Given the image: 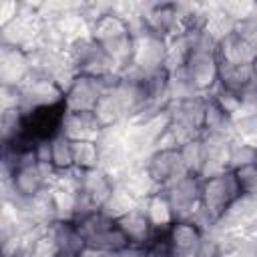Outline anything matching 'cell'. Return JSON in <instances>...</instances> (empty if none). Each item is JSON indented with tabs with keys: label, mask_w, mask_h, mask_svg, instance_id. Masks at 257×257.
<instances>
[{
	"label": "cell",
	"mask_w": 257,
	"mask_h": 257,
	"mask_svg": "<svg viewBox=\"0 0 257 257\" xmlns=\"http://www.w3.org/2000/svg\"><path fill=\"white\" fill-rule=\"evenodd\" d=\"M90 38L112 58L118 72L131 68L135 54V36L126 20L108 12L90 24Z\"/></svg>",
	"instance_id": "1"
},
{
	"label": "cell",
	"mask_w": 257,
	"mask_h": 257,
	"mask_svg": "<svg viewBox=\"0 0 257 257\" xmlns=\"http://www.w3.org/2000/svg\"><path fill=\"white\" fill-rule=\"evenodd\" d=\"M74 223H76L78 233L84 239V245H88V247L116 253V251L131 245L128 239L124 237V233L120 231L118 223L114 219L106 217L102 211H94L90 215H84V217L76 219Z\"/></svg>",
	"instance_id": "2"
},
{
	"label": "cell",
	"mask_w": 257,
	"mask_h": 257,
	"mask_svg": "<svg viewBox=\"0 0 257 257\" xmlns=\"http://www.w3.org/2000/svg\"><path fill=\"white\" fill-rule=\"evenodd\" d=\"M66 52H68L76 72L82 74V76L112 78V76L118 74V68L112 62V58L90 38V34L70 42Z\"/></svg>",
	"instance_id": "3"
},
{
	"label": "cell",
	"mask_w": 257,
	"mask_h": 257,
	"mask_svg": "<svg viewBox=\"0 0 257 257\" xmlns=\"http://www.w3.org/2000/svg\"><path fill=\"white\" fill-rule=\"evenodd\" d=\"M241 195L243 193L237 183L235 171H225L217 177L201 179V207L217 221Z\"/></svg>",
	"instance_id": "4"
},
{
	"label": "cell",
	"mask_w": 257,
	"mask_h": 257,
	"mask_svg": "<svg viewBox=\"0 0 257 257\" xmlns=\"http://www.w3.org/2000/svg\"><path fill=\"white\" fill-rule=\"evenodd\" d=\"M159 191L169 201L177 221L189 219L201 205V177H197L193 173H187V175L167 183Z\"/></svg>",
	"instance_id": "5"
},
{
	"label": "cell",
	"mask_w": 257,
	"mask_h": 257,
	"mask_svg": "<svg viewBox=\"0 0 257 257\" xmlns=\"http://www.w3.org/2000/svg\"><path fill=\"white\" fill-rule=\"evenodd\" d=\"M112 78H92L78 74L72 86L64 92V108L70 112H92L98 100L108 92Z\"/></svg>",
	"instance_id": "6"
},
{
	"label": "cell",
	"mask_w": 257,
	"mask_h": 257,
	"mask_svg": "<svg viewBox=\"0 0 257 257\" xmlns=\"http://www.w3.org/2000/svg\"><path fill=\"white\" fill-rule=\"evenodd\" d=\"M20 88H22L20 108L24 112H34V110H40V108L64 106V92L50 78L30 74L28 80Z\"/></svg>",
	"instance_id": "7"
},
{
	"label": "cell",
	"mask_w": 257,
	"mask_h": 257,
	"mask_svg": "<svg viewBox=\"0 0 257 257\" xmlns=\"http://www.w3.org/2000/svg\"><path fill=\"white\" fill-rule=\"evenodd\" d=\"M141 16L147 28L165 40L181 34L179 2H145L141 4Z\"/></svg>",
	"instance_id": "8"
},
{
	"label": "cell",
	"mask_w": 257,
	"mask_h": 257,
	"mask_svg": "<svg viewBox=\"0 0 257 257\" xmlns=\"http://www.w3.org/2000/svg\"><path fill=\"white\" fill-rule=\"evenodd\" d=\"M169 50V40L153 34L149 28L135 36V54H133V68L147 74L159 68H165Z\"/></svg>",
	"instance_id": "9"
},
{
	"label": "cell",
	"mask_w": 257,
	"mask_h": 257,
	"mask_svg": "<svg viewBox=\"0 0 257 257\" xmlns=\"http://www.w3.org/2000/svg\"><path fill=\"white\" fill-rule=\"evenodd\" d=\"M145 169L151 175V179L159 185V189L189 173L185 167L181 149H157V151H153L145 161Z\"/></svg>",
	"instance_id": "10"
},
{
	"label": "cell",
	"mask_w": 257,
	"mask_h": 257,
	"mask_svg": "<svg viewBox=\"0 0 257 257\" xmlns=\"http://www.w3.org/2000/svg\"><path fill=\"white\" fill-rule=\"evenodd\" d=\"M169 253L175 257H199L205 235L191 221H175L165 231Z\"/></svg>",
	"instance_id": "11"
},
{
	"label": "cell",
	"mask_w": 257,
	"mask_h": 257,
	"mask_svg": "<svg viewBox=\"0 0 257 257\" xmlns=\"http://www.w3.org/2000/svg\"><path fill=\"white\" fill-rule=\"evenodd\" d=\"M28 52L0 44V82L2 86H22L30 76Z\"/></svg>",
	"instance_id": "12"
},
{
	"label": "cell",
	"mask_w": 257,
	"mask_h": 257,
	"mask_svg": "<svg viewBox=\"0 0 257 257\" xmlns=\"http://www.w3.org/2000/svg\"><path fill=\"white\" fill-rule=\"evenodd\" d=\"M104 126L96 118L94 112H70L66 110L60 124V135H64L68 141H98Z\"/></svg>",
	"instance_id": "13"
},
{
	"label": "cell",
	"mask_w": 257,
	"mask_h": 257,
	"mask_svg": "<svg viewBox=\"0 0 257 257\" xmlns=\"http://www.w3.org/2000/svg\"><path fill=\"white\" fill-rule=\"evenodd\" d=\"M116 223L133 247H147L155 239V235L159 233L153 227V223L149 221L143 203L137 209H133L131 213H126L124 217H120Z\"/></svg>",
	"instance_id": "14"
},
{
	"label": "cell",
	"mask_w": 257,
	"mask_h": 257,
	"mask_svg": "<svg viewBox=\"0 0 257 257\" xmlns=\"http://www.w3.org/2000/svg\"><path fill=\"white\" fill-rule=\"evenodd\" d=\"M205 104H207V94H199L187 100H177L169 102L167 112L171 122L185 124L197 133L203 135V116H205Z\"/></svg>",
	"instance_id": "15"
},
{
	"label": "cell",
	"mask_w": 257,
	"mask_h": 257,
	"mask_svg": "<svg viewBox=\"0 0 257 257\" xmlns=\"http://www.w3.org/2000/svg\"><path fill=\"white\" fill-rule=\"evenodd\" d=\"M219 86L237 92L245 96L257 86L253 64H231V62H219Z\"/></svg>",
	"instance_id": "16"
},
{
	"label": "cell",
	"mask_w": 257,
	"mask_h": 257,
	"mask_svg": "<svg viewBox=\"0 0 257 257\" xmlns=\"http://www.w3.org/2000/svg\"><path fill=\"white\" fill-rule=\"evenodd\" d=\"M217 58H219V62L253 64L257 58V52L247 44V40L239 32H233L217 44Z\"/></svg>",
	"instance_id": "17"
},
{
	"label": "cell",
	"mask_w": 257,
	"mask_h": 257,
	"mask_svg": "<svg viewBox=\"0 0 257 257\" xmlns=\"http://www.w3.org/2000/svg\"><path fill=\"white\" fill-rule=\"evenodd\" d=\"M48 233L54 237L60 255H78L86 245L82 235L76 229L74 221H54L52 225L46 227Z\"/></svg>",
	"instance_id": "18"
},
{
	"label": "cell",
	"mask_w": 257,
	"mask_h": 257,
	"mask_svg": "<svg viewBox=\"0 0 257 257\" xmlns=\"http://www.w3.org/2000/svg\"><path fill=\"white\" fill-rule=\"evenodd\" d=\"M203 135H217V137H227L233 139V118L225 114L213 98L207 94V104H205V116H203Z\"/></svg>",
	"instance_id": "19"
},
{
	"label": "cell",
	"mask_w": 257,
	"mask_h": 257,
	"mask_svg": "<svg viewBox=\"0 0 257 257\" xmlns=\"http://www.w3.org/2000/svg\"><path fill=\"white\" fill-rule=\"evenodd\" d=\"M143 207H145V213H147L149 221L153 223V227L157 231H167L177 221L175 219V213H173V209L169 205V201L165 199V195L161 191H157L147 201H143Z\"/></svg>",
	"instance_id": "20"
},
{
	"label": "cell",
	"mask_w": 257,
	"mask_h": 257,
	"mask_svg": "<svg viewBox=\"0 0 257 257\" xmlns=\"http://www.w3.org/2000/svg\"><path fill=\"white\" fill-rule=\"evenodd\" d=\"M0 131H2V145L18 143L26 131V114L20 106L2 108L0 116Z\"/></svg>",
	"instance_id": "21"
},
{
	"label": "cell",
	"mask_w": 257,
	"mask_h": 257,
	"mask_svg": "<svg viewBox=\"0 0 257 257\" xmlns=\"http://www.w3.org/2000/svg\"><path fill=\"white\" fill-rule=\"evenodd\" d=\"M141 205V201H137L122 185H116L114 187V191L110 193V197H108V201L102 205V213L106 215V217H110V219H114V221H118L120 217H124L126 213H131L133 209H137Z\"/></svg>",
	"instance_id": "22"
},
{
	"label": "cell",
	"mask_w": 257,
	"mask_h": 257,
	"mask_svg": "<svg viewBox=\"0 0 257 257\" xmlns=\"http://www.w3.org/2000/svg\"><path fill=\"white\" fill-rule=\"evenodd\" d=\"M74 169L78 171H94L100 167V147L96 141H76L72 143Z\"/></svg>",
	"instance_id": "23"
},
{
	"label": "cell",
	"mask_w": 257,
	"mask_h": 257,
	"mask_svg": "<svg viewBox=\"0 0 257 257\" xmlns=\"http://www.w3.org/2000/svg\"><path fill=\"white\" fill-rule=\"evenodd\" d=\"M50 165L58 171H70L74 169V157H72V141H68L64 135H56L50 139Z\"/></svg>",
	"instance_id": "24"
},
{
	"label": "cell",
	"mask_w": 257,
	"mask_h": 257,
	"mask_svg": "<svg viewBox=\"0 0 257 257\" xmlns=\"http://www.w3.org/2000/svg\"><path fill=\"white\" fill-rule=\"evenodd\" d=\"M235 28H237V20H233V18L221 8V4H217L215 10H213L211 16H209V22H207V26H205V32L219 44V42L225 40L229 34H233Z\"/></svg>",
	"instance_id": "25"
},
{
	"label": "cell",
	"mask_w": 257,
	"mask_h": 257,
	"mask_svg": "<svg viewBox=\"0 0 257 257\" xmlns=\"http://www.w3.org/2000/svg\"><path fill=\"white\" fill-rule=\"evenodd\" d=\"M255 147L257 145H251V143L235 137L229 147V169L237 171L241 167L253 165L255 163Z\"/></svg>",
	"instance_id": "26"
},
{
	"label": "cell",
	"mask_w": 257,
	"mask_h": 257,
	"mask_svg": "<svg viewBox=\"0 0 257 257\" xmlns=\"http://www.w3.org/2000/svg\"><path fill=\"white\" fill-rule=\"evenodd\" d=\"M209 96H211L213 102H215L225 114H229L231 118H235V116L241 112V106H243V96H241V94L231 92V90H227V88H223V86L217 84V86L209 92Z\"/></svg>",
	"instance_id": "27"
},
{
	"label": "cell",
	"mask_w": 257,
	"mask_h": 257,
	"mask_svg": "<svg viewBox=\"0 0 257 257\" xmlns=\"http://www.w3.org/2000/svg\"><path fill=\"white\" fill-rule=\"evenodd\" d=\"M235 177L245 197H257V163L237 169Z\"/></svg>",
	"instance_id": "28"
},
{
	"label": "cell",
	"mask_w": 257,
	"mask_h": 257,
	"mask_svg": "<svg viewBox=\"0 0 257 257\" xmlns=\"http://www.w3.org/2000/svg\"><path fill=\"white\" fill-rule=\"evenodd\" d=\"M22 10V2H14V0H2L0 2V28L10 24L14 18H18Z\"/></svg>",
	"instance_id": "29"
},
{
	"label": "cell",
	"mask_w": 257,
	"mask_h": 257,
	"mask_svg": "<svg viewBox=\"0 0 257 257\" xmlns=\"http://www.w3.org/2000/svg\"><path fill=\"white\" fill-rule=\"evenodd\" d=\"M76 257H114V253L104 251V249H96V247H84Z\"/></svg>",
	"instance_id": "30"
},
{
	"label": "cell",
	"mask_w": 257,
	"mask_h": 257,
	"mask_svg": "<svg viewBox=\"0 0 257 257\" xmlns=\"http://www.w3.org/2000/svg\"><path fill=\"white\" fill-rule=\"evenodd\" d=\"M114 257H147V255H145V249H143V247H133V245H128V247L116 251Z\"/></svg>",
	"instance_id": "31"
},
{
	"label": "cell",
	"mask_w": 257,
	"mask_h": 257,
	"mask_svg": "<svg viewBox=\"0 0 257 257\" xmlns=\"http://www.w3.org/2000/svg\"><path fill=\"white\" fill-rule=\"evenodd\" d=\"M199 257H219V253H215V251H207V249H203V251L199 253Z\"/></svg>",
	"instance_id": "32"
},
{
	"label": "cell",
	"mask_w": 257,
	"mask_h": 257,
	"mask_svg": "<svg viewBox=\"0 0 257 257\" xmlns=\"http://www.w3.org/2000/svg\"><path fill=\"white\" fill-rule=\"evenodd\" d=\"M243 231H249V233H251V235H253V237L257 239V221H255V223H253L251 227H247V229H243Z\"/></svg>",
	"instance_id": "33"
},
{
	"label": "cell",
	"mask_w": 257,
	"mask_h": 257,
	"mask_svg": "<svg viewBox=\"0 0 257 257\" xmlns=\"http://www.w3.org/2000/svg\"><path fill=\"white\" fill-rule=\"evenodd\" d=\"M253 70H255V78H257V58H255V62H253Z\"/></svg>",
	"instance_id": "34"
},
{
	"label": "cell",
	"mask_w": 257,
	"mask_h": 257,
	"mask_svg": "<svg viewBox=\"0 0 257 257\" xmlns=\"http://www.w3.org/2000/svg\"><path fill=\"white\" fill-rule=\"evenodd\" d=\"M60 257H76V255H60Z\"/></svg>",
	"instance_id": "35"
},
{
	"label": "cell",
	"mask_w": 257,
	"mask_h": 257,
	"mask_svg": "<svg viewBox=\"0 0 257 257\" xmlns=\"http://www.w3.org/2000/svg\"><path fill=\"white\" fill-rule=\"evenodd\" d=\"M255 163H257V147H255Z\"/></svg>",
	"instance_id": "36"
},
{
	"label": "cell",
	"mask_w": 257,
	"mask_h": 257,
	"mask_svg": "<svg viewBox=\"0 0 257 257\" xmlns=\"http://www.w3.org/2000/svg\"><path fill=\"white\" fill-rule=\"evenodd\" d=\"M253 257H257V245H255V255H253Z\"/></svg>",
	"instance_id": "37"
},
{
	"label": "cell",
	"mask_w": 257,
	"mask_h": 257,
	"mask_svg": "<svg viewBox=\"0 0 257 257\" xmlns=\"http://www.w3.org/2000/svg\"><path fill=\"white\" fill-rule=\"evenodd\" d=\"M171 257H175V255H171Z\"/></svg>",
	"instance_id": "38"
}]
</instances>
